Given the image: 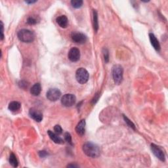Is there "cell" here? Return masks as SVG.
Masks as SVG:
<instances>
[{"label":"cell","instance_id":"cell-1","mask_svg":"<svg viewBox=\"0 0 168 168\" xmlns=\"http://www.w3.org/2000/svg\"><path fill=\"white\" fill-rule=\"evenodd\" d=\"M83 151L89 157L97 158L100 156V149L96 144L91 142H87L83 145Z\"/></svg>","mask_w":168,"mask_h":168},{"label":"cell","instance_id":"cell-20","mask_svg":"<svg viewBox=\"0 0 168 168\" xmlns=\"http://www.w3.org/2000/svg\"><path fill=\"white\" fill-rule=\"evenodd\" d=\"M103 53L104 61H105V62L108 63V62H109V52H108V50L107 49L104 48Z\"/></svg>","mask_w":168,"mask_h":168},{"label":"cell","instance_id":"cell-29","mask_svg":"<svg viewBox=\"0 0 168 168\" xmlns=\"http://www.w3.org/2000/svg\"><path fill=\"white\" fill-rule=\"evenodd\" d=\"M36 2H37V1H26V3H28V4H32V3H34Z\"/></svg>","mask_w":168,"mask_h":168},{"label":"cell","instance_id":"cell-12","mask_svg":"<svg viewBox=\"0 0 168 168\" xmlns=\"http://www.w3.org/2000/svg\"><path fill=\"white\" fill-rule=\"evenodd\" d=\"M85 120H81L75 127V131L80 136H83L85 134Z\"/></svg>","mask_w":168,"mask_h":168},{"label":"cell","instance_id":"cell-7","mask_svg":"<svg viewBox=\"0 0 168 168\" xmlns=\"http://www.w3.org/2000/svg\"><path fill=\"white\" fill-rule=\"evenodd\" d=\"M72 40L75 44H84L87 41V37L83 33L74 32H72L71 34Z\"/></svg>","mask_w":168,"mask_h":168},{"label":"cell","instance_id":"cell-2","mask_svg":"<svg viewBox=\"0 0 168 168\" xmlns=\"http://www.w3.org/2000/svg\"><path fill=\"white\" fill-rule=\"evenodd\" d=\"M17 36L19 40L24 43H31L35 38L34 32L27 29H22L19 31Z\"/></svg>","mask_w":168,"mask_h":168},{"label":"cell","instance_id":"cell-10","mask_svg":"<svg viewBox=\"0 0 168 168\" xmlns=\"http://www.w3.org/2000/svg\"><path fill=\"white\" fill-rule=\"evenodd\" d=\"M29 115L32 119H34L37 122H40L43 120V115L40 111L35 108H31L29 111Z\"/></svg>","mask_w":168,"mask_h":168},{"label":"cell","instance_id":"cell-15","mask_svg":"<svg viewBox=\"0 0 168 168\" xmlns=\"http://www.w3.org/2000/svg\"><path fill=\"white\" fill-rule=\"evenodd\" d=\"M41 91V84L39 83H36L32 87L30 90V93L32 95H34V96H38V95L40 94Z\"/></svg>","mask_w":168,"mask_h":168},{"label":"cell","instance_id":"cell-3","mask_svg":"<svg viewBox=\"0 0 168 168\" xmlns=\"http://www.w3.org/2000/svg\"><path fill=\"white\" fill-rule=\"evenodd\" d=\"M124 69L121 65L116 64L112 68V77L115 84L120 85L123 80Z\"/></svg>","mask_w":168,"mask_h":168},{"label":"cell","instance_id":"cell-28","mask_svg":"<svg viewBox=\"0 0 168 168\" xmlns=\"http://www.w3.org/2000/svg\"><path fill=\"white\" fill-rule=\"evenodd\" d=\"M68 167H78V165H75V164H70V165L67 166Z\"/></svg>","mask_w":168,"mask_h":168},{"label":"cell","instance_id":"cell-23","mask_svg":"<svg viewBox=\"0 0 168 168\" xmlns=\"http://www.w3.org/2000/svg\"><path fill=\"white\" fill-rule=\"evenodd\" d=\"M64 139L65 140L67 141V142H68V143H70V144H72V137H71V135L67 132V133H65L64 134Z\"/></svg>","mask_w":168,"mask_h":168},{"label":"cell","instance_id":"cell-16","mask_svg":"<svg viewBox=\"0 0 168 168\" xmlns=\"http://www.w3.org/2000/svg\"><path fill=\"white\" fill-rule=\"evenodd\" d=\"M21 104L17 101H13L11 103H10L9 104L8 108L10 111L11 112H16L19 110L21 108Z\"/></svg>","mask_w":168,"mask_h":168},{"label":"cell","instance_id":"cell-18","mask_svg":"<svg viewBox=\"0 0 168 168\" xmlns=\"http://www.w3.org/2000/svg\"><path fill=\"white\" fill-rule=\"evenodd\" d=\"M9 163L13 167H16L18 166V161L16 159V156L13 153H11L9 157Z\"/></svg>","mask_w":168,"mask_h":168},{"label":"cell","instance_id":"cell-8","mask_svg":"<svg viewBox=\"0 0 168 168\" xmlns=\"http://www.w3.org/2000/svg\"><path fill=\"white\" fill-rule=\"evenodd\" d=\"M150 147H151V150H152V152H153L154 155H155V156L158 158L160 160L164 162L166 159V157L163 150L161 149L159 147H158L154 144H151Z\"/></svg>","mask_w":168,"mask_h":168},{"label":"cell","instance_id":"cell-24","mask_svg":"<svg viewBox=\"0 0 168 168\" xmlns=\"http://www.w3.org/2000/svg\"><path fill=\"white\" fill-rule=\"evenodd\" d=\"M54 131H55V133L58 135H60L62 133V127H61V126H59V125H56L54 127Z\"/></svg>","mask_w":168,"mask_h":168},{"label":"cell","instance_id":"cell-4","mask_svg":"<svg viewBox=\"0 0 168 168\" xmlns=\"http://www.w3.org/2000/svg\"><path fill=\"white\" fill-rule=\"evenodd\" d=\"M89 78H90V74L86 69L84 68H78L75 72V78L79 84H84L87 83Z\"/></svg>","mask_w":168,"mask_h":168},{"label":"cell","instance_id":"cell-22","mask_svg":"<svg viewBox=\"0 0 168 168\" xmlns=\"http://www.w3.org/2000/svg\"><path fill=\"white\" fill-rule=\"evenodd\" d=\"M37 22H38L37 19H36L34 17H33V16H30V17H28V19H27V23H28V24L34 25V24H36Z\"/></svg>","mask_w":168,"mask_h":168},{"label":"cell","instance_id":"cell-11","mask_svg":"<svg viewBox=\"0 0 168 168\" xmlns=\"http://www.w3.org/2000/svg\"><path fill=\"white\" fill-rule=\"evenodd\" d=\"M48 135L50 137V139L53 141V142L56 144H64V141L60 137L58 136V134L56 133L53 132V131L49 130L47 131Z\"/></svg>","mask_w":168,"mask_h":168},{"label":"cell","instance_id":"cell-19","mask_svg":"<svg viewBox=\"0 0 168 168\" xmlns=\"http://www.w3.org/2000/svg\"><path fill=\"white\" fill-rule=\"evenodd\" d=\"M71 5L75 9L80 8L83 5V1H81V0H72L71 1Z\"/></svg>","mask_w":168,"mask_h":168},{"label":"cell","instance_id":"cell-25","mask_svg":"<svg viewBox=\"0 0 168 168\" xmlns=\"http://www.w3.org/2000/svg\"><path fill=\"white\" fill-rule=\"evenodd\" d=\"M99 96H100V94L97 93L95 95V97L93 98V99H92V101H91V103L93 104H95V103H97V102L98 101V98H99Z\"/></svg>","mask_w":168,"mask_h":168},{"label":"cell","instance_id":"cell-26","mask_svg":"<svg viewBox=\"0 0 168 168\" xmlns=\"http://www.w3.org/2000/svg\"><path fill=\"white\" fill-rule=\"evenodd\" d=\"M39 156L41 157V158H45L48 155V154H47V152H46V151L43 150V151H39Z\"/></svg>","mask_w":168,"mask_h":168},{"label":"cell","instance_id":"cell-13","mask_svg":"<svg viewBox=\"0 0 168 168\" xmlns=\"http://www.w3.org/2000/svg\"><path fill=\"white\" fill-rule=\"evenodd\" d=\"M57 24L62 28H66L68 24V18L65 15H61L56 19Z\"/></svg>","mask_w":168,"mask_h":168},{"label":"cell","instance_id":"cell-21","mask_svg":"<svg viewBox=\"0 0 168 168\" xmlns=\"http://www.w3.org/2000/svg\"><path fill=\"white\" fill-rule=\"evenodd\" d=\"M124 120L125 121H126V124L128 125V126H130L131 128H132L133 130H135V125L130 120L128 119V118L126 117V116H124Z\"/></svg>","mask_w":168,"mask_h":168},{"label":"cell","instance_id":"cell-5","mask_svg":"<svg viewBox=\"0 0 168 168\" xmlns=\"http://www.w3.org/2000/svg\"><path fill=\"white\" fill-rule=\"evenodd\" d=\"M76 98L73 94L68 93L64 95L61 98V103L64 107H70L75 104Z\"/></svg>","mask_w":168,"mask_h":168},{"label":"cell","instance_id":"cell-6","mask_svg":"<svg viewBox=\"0 0 168 168\" xmlns=\"http://www.w3.org/2000/svg\"><path fill=\"white\" fill-rule=\"evenodd\" d=\"M61 96V91L57 88L49 89L46 93V97L50 101H57Z\"/></svg>","mask_w":168,"mask_h":168},{"label":"cell","instance_id":"cell-14","mask_svg":"<svg viewBox=\"0 0 168 168\" xmlns=\"http://www.w3.org/2000/svg\"><path fill=\"white\" fill-rule=\"evenodd\" d=\"M149 38H150V41L151 44L153 46V47L156 49V51H160V43L158 40L157 38H156V36H154L152 33H150L149 34Z\"/></svg>","mask_w":168,"mask_h":168},{"label":"cell","instance_id":"cell-17","mask_svg":"<svg viewBox=\"0 0 168 168\" xmlns=\"http://www.w3.org/2000/svg\"><path fill=\"white\" fill-rule=\"evenodd\" d=\"M93 28L95 32H97L98 29V14L96 10H93Z\"/></svg>","mask_w":168,"mask_h":168},{"label":"cell","instance_id":"cell-9","mask_svg":"<svg viewBox=\"0 0 168 168\" xmlns=\"http://www.w3.org/2000/svg\"><path fill=\"white\" fill-rule=\"evenodd\" d=\"M68 57L69 60L72 62H77L80 60V51L76 47H72L68 52Z\"/></svg>","mask_w":168,"mask_h":168},{"label":"cell","instance_id":"cell-27","mask_svg":"<svg viewBox=\"0 0 168 168\" xmlns=\"http://www.w3.org/2000/svg\"><path fill=\"white\" fill-rule=\"evenodd\" d=\"M1 39L3 40L4 38V35H3V23L2 21H1Z\"/></svg>","mask_w":168,"mask_h":168}]
</instances>
